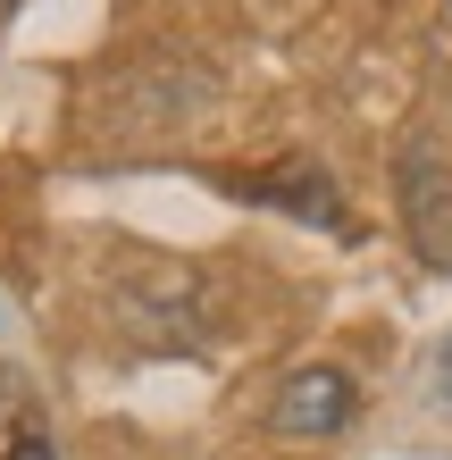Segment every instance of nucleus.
Returning <instances> with one entry per match:
<instances>
[{"label": "nucleus", "instance_id": "f257e3e1", "mask_svg": "<svg viewBox=\"0 0 452 460\" xmlns=\"http://www.w3.org/2000/svg\"><path fill=\"white\" fill-rule=\"evenodd\" d=\"M352 419V376L343 368H294L285 376V394H277V427L285 436H335V427Z\"/></svg>", "mask_w": 452, "mask_h": 460}, {"label": "nucleus", "instance_id": "f03ea898", "mask_svg": "<svg viewBox=\"0 0 452 460\" xmlns=\"http://www.w3.org/2000/svg\"><path fill=\"white\" fill-rule=\"evenodd\" d=\"M244 193L269 201V209H294V218H310V226H343V201H335V184H327L318 159H285L277 176H252Z\"/></svg>", "mask_w": 452, "mask_h": 460}, {"label": "nucleus", "instance_id": "7ed1b4c3", "mask_svg": "<svg viewBox=\"0 0 452 460\" xmlns=\"http://www.w3.org/2000/svg\"><path fill=\"white\" fill-rule=\"evenodd\" d=\"M428 394H436V411H452V335L436 343V360H428Z\"/></svg>", "mask_w": 452, "mask_h": 460}, {"label": "nucleus", "instance_id": "20e7f679", "mask_svg": "<svg viewBox=\"0 0 452 460\" xmlns=\"http://www.w3.org/2000/svg\"><path fill=\"white\" fill-rule=\"evenodd\" d=\"M0 460H50V444H42V436H17V444L0 452Z\"/></svg>", "mask_w": 452, "mask_h": 460}]
</instances>
